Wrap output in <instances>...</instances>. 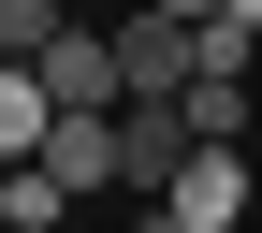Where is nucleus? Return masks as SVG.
<instances>
[{"label":"nucleus","mask_w":262,"mask_h":233,"mask_svg":"<svg viewBox=\"0 0 262 233\" xmlns=\"http://www.w3.org/2000/svg\"><path fill=\"white\" fill-rule=\"evenodd\" d=\"M219 15H248V29H262V0H219Z\"/></svg>","instance_id":"obj_10"},{"label":"nucleus","mask_w":262,"mask_h":233,"mask_svg":"<svg viewBox=\"0 0 262 233\" xmlns=\"http://www.w3.org/2000/svg\"><path fill=\"white\" fill-rule=\"evenodd\" d=\"M175 117H189V146H248V131H262L233 73H204V88H189V102H175Z\"/></svg>","instance_id":"obj_7"},{"label":"nucleus","mask_w":262,"mask_h":233,"mask_svg":"<svg viewBox=\"0 0 262 233\" xmlns=\"http://www.w3.org/2000/svg\"><path fill=\"white\" fill-rule=\"evenodd\" d=\"M58 29H73V15H58V0H0V58H15V73H29V58L58 44Z\"/></svg>","instance_id":"obj_8"},{"label":"nucleus","mask_w":262,"mask_h":233,"mask_svg":"<svg viewBox=\"0 0 262 233\" xmlns=\"http://www.w3.org/2000/svg\"><path fill=\"white\" fill-rule=\"evenodd\" d=\"M73 219V189L44 175V160H15V175H0V233H58Z\"/></svg>","instance_id":"obj_6"},{"label":"nucleus","mask_w":262,"mask_h":233,"mask_svg":"<svg viewBox=\"0 0 262 233\" xmlns=\"http://www.w3.org/2000/svg\"><path fill=\"white\" fill-rule=\"evenodd\" d=\"M117 102H189V29L175 15H117Z\"/></svg>","instance_id":"obj_2"},{"label":"nucleus","mask_w":262,"mask_h":233,"mask_svg":"<svg viewBox=\"0 0 262 233\" xmlns=\"http://www.w3.org/2000/svg\"><path fill=\"white\" fill-rule=\"evenodd\" d=\"M146 15H175V29H204V15H219V0H146Z\"/></svg>","instance_id":"obj_9"},{"label":"nucleus","mask_w":262,"mask_h":233,"mask_svg":"<svg viewBox=\"0 0 262 233\" xmlns=\"http://www.w3.org/2000/svg\"><path fill=\"white\" fill-rule=\"evenodd\" d=\"M44 175L73 189V204H88V189H117V117H58V131H44Z\"/></svg>","instance_id":"obj_4"},{"label":"nucleus","mask_w":262,"mask_h":233,"mask_svg":"<svg viewBox=\"0 0 262 233\" xmlns=\"http://www.w3.org/2000/svg\"><path fill=\"white\" fill-rule=\"evenodd\" d=\"M29 73H44V102H58V117H117V29H58Z\"/></svg>","instance_id":"obj_1"},{"label":"nucleus","mask_w":262,"mask_h":233,"mask_svg":"<svg viewBox=\"0 0 262 233\" xmlns=\"http://www.w3.org/2000/svg\"><path fill=\"white\" fill-rule=\"evenodd\" d=\"M175 160H189V117H175V102H117V189H146V204H160Z\"/></svg>","instance_id":"obj_3"},{"label":"nucleus","mask_w":262,"mask_h":233,"mask_svg":"<svg viewBox=\"0 0 262 233\" xmlns=\"http://www.w3.org/2000/svg\"><path fill=\"white\" fill-rule=\"evenodd\" d=\"M44 131H58L44 73H15V58H0V175H15V160H44Z\"/></svg>","instance_id":"obj_5"}]
</instances>
